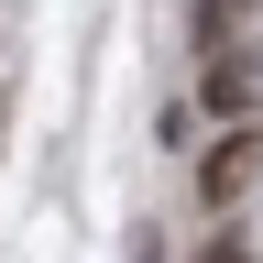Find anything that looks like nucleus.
Here are the masks:
<instances>
[{"label": "nucleus", "instance_id": "f257e3e1", "mask_svg": "<svg viewBox=\"0 0 263 263\" xmlns=\"http://www.w3.org/2000/svg\"><path fill=\"white\" fill-rule=\"evenodd\" d=\"M252 164H263V132H252V121H230L219 143L197 154V197H209V209H230V197L252 186Z\"/></svg>", "mask_w": 263, "mask_h": 263}, {"label": "nucleus", "instance_id": "20e7f679", "mask_svg": "<svg viewBox=\"0 0 263 263\" xmlns=\"http://www.w3.org/2000/svg\"><path fill=\"white\" fill-rule=\"evenodd\" d=\"M209 263H252V252H241V241H230V230H219V241H209Z\"/></svg>", "mask_w": 263, "mask_h": 263}, {"label": "nucleus", "instance_id": "7ed1b4c3", "mask_svg": "<svg viewBox=\"0 0 263 263\" xmlns=\"http://www.w3.org/2000/svg\"><path fill=\"white\" fill-rule=\"evenodd\" d=\"M252 11H263V0H197V44H230Z\"/></svg>", "mask_w": 263, "mask_h": 263}, {"label": "nucleus", "instance_id": "39448f33", "mask_svg": "<svg viewBox=\"0 0 263 263\" xmlns=\"http://www.w3.org/2000/svg\"><path fill=\"white\" fill-rule=\"evenodd\" d=\"M0 121H11V99H0Z\"/></svg>", "mask_w": 263, "mask_h": 263}, {"label": "nucleus", "instance_id": "f03ea898", "mask_svg": "<svg viewBox=\"0 0 263 263\" xmlns=\"http://www.w3.org/2000/svg\"><path fill=\"white\" fill-rule=\"evenodd\" d=\"M252 99H263V77H252V55H241V44H209V110H219V121H241Z\"/></svg>", "mask_w": 263, "mask_h": 263}]
</instances>
